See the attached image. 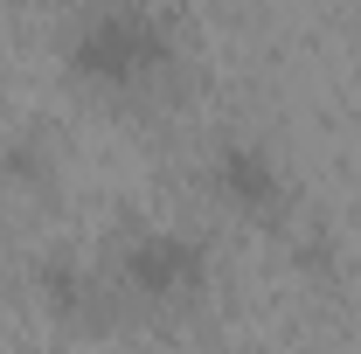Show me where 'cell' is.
<instances>
[{
  "label": "cell",
  "mask_w": 361,
  "mask_h": 354,
  "mask_svg": "<svg viewBox=\"0 0 361 354\" xmlns=\"http://www.w3.org/2000/svg\"><path fill=\"white\" fill-rule=\"evenodd\" d=\"M174 28L153 7H90L70 28V70L90 84H139L153 70H167Z\"/></svg>",
  "instance_id": "obj_1"
},
{
  "label": "cell",
  "mask_w": 361,
  "mask_h": 354,
  "mask_svg": "<svg viewBox=\"0 0 361 354\" xmlns=\"http://www.w3.org/2000/svg\"><path fill=\"white\" fill-rule=\"evenodd\" d=\"M111 285L146 299V306H180L209 285V243L188 236V229H133L118 243Z\"/></svg>",
  "instance_id": "obj_2"
},
{
  "label": "cell",
  "mask_w": 361,
  "mask_h": 354,
  "mask_svg": "<svg viewBox=\"0 0 361 354\" xmlns=\"http://www.w3.org/2000/svg\"><path fill=\"white\" fill-rule=\"evenodd\" d=\"M209 181H216V195H223L236 216H257V222L285 216V202H292L278 153L257 146V139H223L216 160H209Z\"/></svg>",
  "instance_id": "obj_3"
},
{
  "label": "cell",
  "mask_w": 361,
  "mask_h": 354,
  "mask_svg": "<svg viewBox=\"0 0 361 354\" xmlns=\"http://www.w3.org/2000/svg\"><path fill=\"white\" fill-rule=\"evenodd\" d=\"M42 299L70 326H104L111 319V278H90L84 264H70V257H49L42 264Z\"/></svg>",
  "instance_id": "obj_4"
},
{
  "label": "cell",
  "mask_w": 361,
  "mask_h": 354,
  "mask_svg": "<svg viewBox=\"0 0 361 354\" xmlns=\"http://www.w3.org/2000/svg\"><path fill=\"white\" fill-rule=\"evenodd\" d=\"M0 160H7V174H21V181H42V160H35V146H28V139H21V146L7 139V146H0Z\"/></svg>",
  "instance_id": "obj_5"
}]
</instances>
